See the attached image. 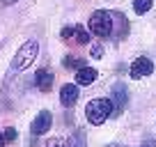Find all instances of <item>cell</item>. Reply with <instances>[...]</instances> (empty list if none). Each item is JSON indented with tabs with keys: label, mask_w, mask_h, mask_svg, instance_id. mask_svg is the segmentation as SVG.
Segmentation results:
<instances>
[{
	"label": "cell",
	"mask_w": 156,
	"mask_h": 147,
	"mask_svg": "<svg viewBox=\"0 0 156 147\" xmlns=\"http://www.w3.org/2000/svg\"><path fill=\"white\" fill-rule=\"evenodd\" d=\"M90 32L97 34V37H124L129 30L126 23V16L122 12H106V9H97L92 16H90V23H87Z\"/></svg>",
	"instance_id": "cell-1"
},
{
	"label": "cell",
	"mask_w": 156,
	"mask_h": 147,
	"mask_svg": "<svg viewBox=\"0 0 156 147\" xmlns=\"http://www.w3.org/2000/svg\"><path fill=\"white\" fill-rule=\"evenodd\" d=\"M112 113H115V103H112L110 99H106V97L92 99V101H87V106H85V117L92 124H103Z\"/></svg>",
	"instance_id": "cell-2"
},
{
	"label": "cell",
	"mask_w": 156,
	"mask_h": 147,
	"mask_svg": "<svg viewBox=\"0 0 156 147\" xmlns=\"http://www.w3.org/2000/svg\"><path fill=\"white\" fill-rule=\"evenodd\" d=\"M37 55H39V41L37 39H28L19 51H16L14 62H12V69H14V71H23V69H28L30 64L37 60Z\"/></svg>",
	"instance_id": "cell-3"
},
{
	"label": "cell",
	"mask_w": 156,
	"mask_h": 147,
	"mask_svg": "<svg viewBox=\"0 0 156 147\" xmlns=\"http://www.w3.org/2000/svg\"><path fill=\"white\" fill-rule=\"evenodd\" d=\"M51 124H53L51 110H39L37 117H34L32 124H30V133H32V136H41V133H46L51 129Z\"/></svg>",
	"instance_id": "cell-4"
},
{
	"label": "cell",
	"mask_w": 156,
	"mask_h": 147,
	"mask_svg": "<svg viewBox=\"0 0 156 147\" xmlns=\"http://www.w3.org/2000/svg\"><path fill=\"white\" fill-rule=\"evenodd\" d=\"M149 74H154V62H151L149 58L140 55V58L133 60V64H131V78H145V76H149Z\"/></svg>",
	"instance_id": "cell-5"
},
{
	"label": "cell",
	"mask_w": 156,
	"mask_h": 147,
	"mask_svg": "<svg viewBox=\"0 0 156 147\" xmlns=\"http://www.w3.org/2000/svg\"><path fill=\"white\" fill-rule=\"evenodd\" d=\"M78 85L76 83H64L62 88H60V103H62L64 108H71L73 103L78 101Z\"/></svg>",
	"instance_id": "cell-6"
},
{
	"label": "cell",
	"mask_w": 156,
	"mask_h": 147,
	"mask_svg": "<svg viewBox=\"0 0 156 147\" xmlns=\"http://www.w3.org/2000/svg\"><path fill=\"white\" fill-rule=\"evenodd\" d=\"M112 99H115V110L119 113V110H124L129 103V90L124 83H115L112 85Z\"/></svg>",
	"instance_id": "cell-7"
},
{
	"label": "cell",
	"mask_w": 156,
	"mask_h": 147,
	"mask_svg": "<svg viewBox=\"0 0 156 147\" xmlns=\"http://www.w3.org/2000/svg\"><path fill=\"white\" fill-rule=\"evenodd\" d=\"M34 85H37L41 92H51V85H53V74L48 69H37L34 74Z\"/></svg>",
	"instance_id": "cell-8"
},
{
	"label": "cell",
	"mask_w": 156,
	"mask_h": 147,
	"mask_svg": "<svg viewBox=\"0 0 156 147\" xmlns=\"http://www.w3.org/2000/svg\"><path fill=\"white\" fill-rule=\"evenodd\" d=\"M99 71L94 67H83L76 71V85H92L94 81H97Z\"/></svg>",
	"instance_id": "cell-9"
},
{
	"label": "cell",
	"mask_w": 156,
	"mask_h": 147,
	"mask_svg": "<svg viewBox=\"0 0 156 147\" xmlns=\"http://www.w3.org/2000/svg\"><path fill=\"white\" fill-rule=\"evenodd\" d=\"M62 64L67 69H83V67H87V62H85V58H76V55H67V58L62 60Z\"/></svg>",
	"instance_id": "cell-10"
},
{
	"label": "cell",
	"mask_w": 156,
	"mask_h": 147,
	"mask_svg": "<svg viewBox=\"0 0 156 147\" xmlns=\"http://www.w3.org/2000/svg\"><path fill=\"white\" fill-rule=\"evenodd\" d=\"M73 39H76V44H87L90 41V32L85 30V25H73Z\"/></svg>",
	"instance_id": "cell-11"
},
{
	"label": "cell",
	"mask_w": 156,
	"mask_h": 147,
	"mask_svg": "<svg viewBox=\"0 0 156 147\" xmlns=\"http://www.w3.org/2000/svg\"><path fill=\"white\" fill-rule=\"evenodd\" d=\"M151 5H154V0H133V12L142 16L151 9Z\"/></svg>",
	"instance_id": "cell-12"
},
{
	"label": "cell",
	"mask_w": 156,
	"mask_h": 147,
	"mask_svg": "<svg viewBox=\"0 0 156 147\" xmlns=\"http://www.w3.org/2000/svg\"><path fill=\"white\" fill-rule=\"evenodd\" d=\"M46 147H69V142L64 140V138H51V140L46 142Z\"/></svg>",
	"instance_id": "cell-13"
},
{
	"label": "cell",
	"mask_w": 156,
	"mask_h": 147,
	"mask_svg": "<svg viewBox=\"0 0 156 147\" xmlns=\"http://www.w3.org/2000/svg\"><path fill=\"white\" fill-rule=\"evenodd\" d=\"M2 133H5V140H7V142L16 140V136H19V133H16V129H14V127H7L5 131H2Z\"/></svg>",
	"instance_id": "cell-14"
},
{
	"label": "cell",
	"mask_w": 156,
	"mask_h": 147,
	"mask_svg": "<svg viewBox=\"0 0 156 147\" xmlns=\"http://www.w3.org/2000/svg\"><path fill=\"white\" fill-rule=\"evenodd\" d=\"M69 147H85V145H83V136H80V133H76V136H73V140H69Z\"/></svg>",
	"instance_id": "cell-15"
},
{
	"label": "cell",
	"mask_w": 156,
	"mask_h": 147,
	"mask_svg": "<svg viewBox=\"0 0 156 147\" xmlns=\"http://www.w3.org/2000/svg\"><path fill=\"white\" fill-rule=\"evenodd\" d=\"M60 34H62L64 41H69V39L73 37V28H71V25H69V28H62V32H60Z\"/></svg>",
	"instance_id": "cell-16"
},
{
	"label": "cell",
	"mask_w": 156,
	"mask_h": 147,
	"mask_svg": "<svg viewBox=\"0 0 156 147\" xmlns=\"http://www.w3.org/2000/svg\"><path fill=\"white\" fill-rule=\"evenodd\" d=\"M101 53H103V51H101V46H99V44H94V46H92V58H97V60H99V58H101Z\"/></svg>",
	"instance_id": "cell-17"
},
{
	"label": "cell",
	"mask_w": 156,
	"mask_h": 147,
	"mask_svg": "<svg viewBox=\"0 0 156 147\" xmlns=\"http://www.w3.org/2000/svg\"><path fill=\"white\" fill-rule=\"evenodd\" d=\"M108 147H122V145H115V142H112V145H108ZM138 147H156V142L154 140H147L145 145H138Z\"/></svg>",
	"instance_id": "cell-18"
},
{
	"label": "cell",
	"mask_w": 156,
	"mask_h": 147,
	"mask_svg": "<svg viewBox=\"0 0 156 147\" xmlns=\"http://www.w3.org/2000/svg\"><path fill=\"white\" fill-rule=\"evenodd\" d=\"M5 145H7V140H5V133L0 131V147H5Z\"/></svg>",
	"instance_id": "cell-19"
},
{
	"label": "cell",
	"mask_w": 156,
	"mask_h": 147,
	"mask_svg": "<svg viewBox=\"0 0 156 147\" xmlns=\"http://www.w3.org/2000/svg\"><path fill=\"white\" fill-rule=\"evenodd\" d=\"M16 2H19V0H2V5H7V7H9V5H16Z\"/></svg>",
	"instance_id": "cell-20"
}]
</instances>
